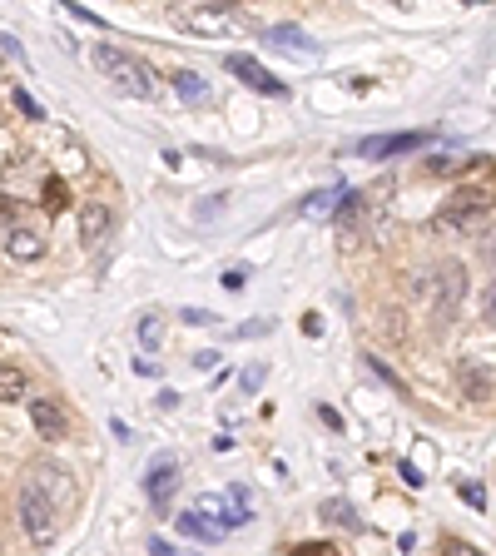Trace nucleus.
<instances>
[{
    "mask_svg": "<svg viewBox=\"0 0 496 556\" xmlns=\"http://www.w3.org/2000/svg\"><path fill=\"white\" fill-rule=\"evenodd\" d=\"M134 373H149V378H154V373H159V363H154V358H134Z\"/></svg>",
    "mask_w": 496,
    "mask_h": 556,
    "instance_id": "31",
    "label": "nucleus"
},
{
    "mask_svg": "<svg viewBox=\"0 0 496 556\" xmlns=\"http://www.w3.org/2000/svg\"><path fill=\"white\" fill-rule=\"evenodd\" d=\"M10 100H15V110H20L25 120H45V110H40V105H35V100H30L20 85H10Z\"/></svg>",
    "mask_w": 496,
    "mask_h": 556,
    "instance_id": "20",
    "label": "nucleus"
},
{
    "mask_svg": "<svg viewBox=\"0 0 496 556\" xmlns=\"http://www.w3.org/2000/svg\"><path fill=\"white\" fill-rule=\"evenodd\" d=\"M323 522H343L348 532H363V522L353 517V507H348V502H323Z\"/></svg>",
    "mask_w": 496,
    "mask_h": 556,
    "instance_id": "18",
    "label": "nucleus"
},
{
    "mask_svg": "<svg viewBox=\"0 0 496 556\" xmlns=\"http://www.w3.org/2000/svg\"><path fill=\"white\" fill-rule=\"evenodd\" d=\"M263 45L278 50V55H293V60H318V55H323V45L308 40L298 25H268V30H263Z\"/></svg>",
    "mask_w": 496,
    "mask_h": 556,
    "instance_id": "7",
    "label": "nucleus"
},
{
    "mask_svg": "<svg viewBox=\"0 0 496 556\" xmlns=\"http://www.w3.org/2000/svg\"><path fill=\"white\" fill-rule=\"evenodd\" d=\"M174 522H179V532H184V537H194V542H209V547L224 537V527H219V522H209L204 512H179Z\"/></svg>",
    "mask_w": 496,
    "mask_h": 556,
    "instance_id": "14",
    "label": "nucleus"
},
{
    "mask_svg": "<svg viewBox=\"0 0 496 556\" xmlns=\"http://www.w3.org/2000/svg\"><path fill=\"white\" fill-rule=\"evenodd\" d=\"M194 368H204V373H209V368H219V353H214V348H204V353H194Z\"/></svg>",
    "mask_w": 496,
    "mask_h": 556,
    "instance_id": "26",
    "label": "nucleus"
},
{
    "mask_svg": "<svg viewBox=\"0 0 496 556\" xmlns=\"http://www.w3.org/2000/svg\"><path fill=\"white\" fill-rule=\"evenodd\" d=\"M174 492H179V462L174 457H154L149 477H144V497L154 512H169L174 507Z\"/></svg>",
    "mask_w": 496,
    "mask_h": 556,
    "instance_id": "6",
    "label": "nucleus"
},
{
    "mask_svg": "<svg viewBox=\"0 0 496 556\" xmlns=\"http://www.w3.org/2000/svg\"><path fill=\"white\" fill-rule=\"evenodd\" d=\"M194 512H204V517H209V522H219L224 532H234V527H248V522H253V502H248L244 487L204 492V497L194 502Z\"/></svg>",
    "mask_w": 496,
    "mask_h": 556,
    "instance_id": "4",
    "label": "nucleus"
},
{
    "mask_svg": "<svg viewBox=\"0 0 496 556\" xmlns=\"http://www.w3.org/2000/svg\"><path fill=\"white\" fill-rule=\"evenodd\" d=\"M139 343H144L149 353L164 343V318H159V313H144V318H139Z\"/></svg>",
    "mask_w": 496,
    "mask_h": 556,
    "instance_id": "16",
    "label": "nucleus"
},
{
    "mask_svg": "<svg viewBox=\"0 0 496 556\" xmlns=\"http://www.w3.org/2000/svg\"><path fill=\"white\" fill-rule=\"evenodd\" d=\"M244 283H248V274H244V269H229V274H224V288H234V293H239Z\"/></svg>",
    "mask_w": 496,
    "mask_h": 556,
    "instance_id": "29",
    "label": "nucleus"
},
{
    "mask_svg": "<svg viewBox=\"0 0 496 556\" xmlns=\"http://www.w3.org/2000/svg\"><path fill=\"white\" fill-rule=\"evenodd\" d=\"M179 318H184L189 328H214V323H219L209 308H179Z\"/></svg>",
    "mask_w": 496,
    "mask_h": 556,
    "instance_id": "21",
    "label": "nucleus"
},
{
    "mask_svg": "<svg viewBox=\"0 0 496 556\" xmlns=\"http://www.w3.org/2000/svg\"><path fill=\"white\" fill-rule=\"evenodd\" d=\"M149 556H174V547H169V542H159V537H154V542H149Z\"/></svg>",
    "mask_w": 496,
    "mask_h": 556,
    "instance_id": "33",
    "label": "nucleus"
},
{
    "mask_svg": "<svg viewBox=\"0 0 496 556\" xmlns=\"http://www.w3.org/2000/svg\"><path fill=\"white\" fill-rule=\"evenodd\" d=\"M95 70L124 90V95H134V100H154L159 95V80H154V70L139 60V55H129L120 45H95Z\"/></svg>",
    "mask_w": 496,
    "mask_h": 556,
    "instance_id": "1",
    "label": "nucleus"
},
{
    "mask_svg": "<svg viewBox=\"0 0 496 556\" xmlns=\"http://www.w3.org/2000/svg\"><path fill=\"white\" fill-rule=\"evenodd\" d=\"M368 368H372V373H377V378H382V383H387V388H397V393H407V383H402V378H397V373H392V368H387L382 358H368Z\"/></svg>",
    "mask_w": 496,
    "mask_h": 556,
    "instance_id": "22",
    "label": "nucleus"
},
{
    "mask_svg": "<svg viewBox=\"0 0 496 556\" xmlns=\"http://www.w3.org/2000/svg\"><path fill=\"white\" fill-rule=\"evenodd\" d=\"M20 393H25V378H20L15 363H5V368H0V398H5V403H20Z\"/></svg>",
    "mask_w": 496,
    "mask_h": 556,
    "instance_id": "17",
    "label": "nucleus"
},
{
    "mask_svg": "<svg viewBox=\"0 0 496 556\" xmlns=\"http://www.w3.org/2000/svg\"><path fill=\"white\" fill-rule=\"evenodd\" d=\"M447 556H482V552H477V547H462V542H452V547H447Z\"/></svg>",
    "mask_w": 496,
    "mask_h": 556,
    "instance_id": "34",
    "label": "nucleus"
},
{
    "mask_svg": "<svg viewBox=\"0 0 496 556\" xmlns=\"http://www.w3.org/2000/svg\"><path fill=\"white\" fill-rule=\"evenodd\" d=\"M487 214H492V194H487V189H457L452 204L437 214V229H457V234H467V229H482Z\"/></svg>",
    "mask_w": 496,
    "mask_h": 556,
    "instance_id": "5",
    "label": "nucleus"
},
{
    "mask_svg": "<svg viewBox=\"0 0 496 556\" xmlns=\"http://www.w3.org/2000/svg\"><path fill=\"white\" fill-rule=\"evenodd\" d=\"M343 204H348V189H313V194L298 204V219H308V224H318V219H338Z\"/></svg>",
    "mask_w": 496,
    "mask_h": 556,
    "instance_id": "9",
    "label": "nucleus"
},
{
    "mask_svg": "<svg viewBox=\"0 0 496 556\" xmlns=\"http://www.w3.org/2000/svg\"><path fill=\"white\" fill-rule=\"evenodd\" d=\"M462 497H467V502H472V507H482V502H487V492H482V487H477V482H462Z\"/></svg>",
    "mask_w": 496,
    "mask_h": 556,
    "instance_id": "27",
    "label": "nucleus"
},
{
    "mask_svg": "<svg viewBox=\"0 0 496 556\" xmlns=\"http://www.w3.org/2000/svg\"><path fill=\"white\" fill-rule=\"evenodd\" d=\"M30 422H35V432H40L45 442H60V437H65V427H70L55 398H30Z\"/></svg>",
    "mask_w": 496,
    "mask_h": 556,
    "instance_id": "11",
    "label": "nucleus"
},
{
    "mask_svg": "<svg viewBox=\"0 0 496 556\" xmlns=\"http://www.w3.org/2000/svg\"><path fill=\"white\" fill-rule=\"evenodd\" d=\"M169 85H174V95H179V100H189V105H204V100H209V85H204L194 70H174V75H169Z\"/></svg>",
    "mask_w": 496,
    "mask_h": 556,
    "instance_id": "15",
    "label": "nucleus"
},
{
    "mask_svg": "<svg viewBox=\"0 0 496 556\" xmlns=\"http://www.w3.org/2000/svg\"><path fill=\"white\" fill-rule=\"evenodd\" d=\"M15 512H20V527H25V537H30L35 547H55V537H60V502H50V497L40 492V482H25V487H20Z\"/></svg>",
    "mask_w": 496,
    "mask_h": 556,
    "instance_id": "2",
    "label": "nucleus"
},
{
    "mask_svg": "<svg viewBox=\"0 0 496 556\" xmlns=\"http://www.w3.org/2000/svg\"><path fill=\"white\" fill-rule=\"evenodd\" d=\"M5 254H10L15 264H35V259L45 254V239H40L35 229L15 224V209H10V199H5Z\"/></svg>",
    "mask_w": 496,
    "mask_h": 556,
    "instance_id": "8",
    "label": "nucleus"
},
{
    "mask_svg": "<svg viewBox=\"0 0 496 556\" xmlns=\"http://www.w3.org/2000/svg\"><path fill=\"white\" fill-rule=\"evenodd\" d=\"M224 65H229V75H239V80H244L248 90H258V95H283V80H273L258 60H248V55H229Z\"/></svg>",
    "mask_w": 496,
    "mask_h": 556,
    "instance_id": "10",
    "label": "nucleus"
},
{
    "mask_svg": "<svg viewBox=\"0 0 496 556\" xmlns=\"http://www.w3.org/2000/svg\"><path fill=\"white\" fill-rule=\"evenodd\" d=\"M417 144H427V135H382V139H363L358 149H363L368 159H387V154H407V149H417Z\"/></svg>",
    "mask_w": 496,
    "mask_h": 556,
    "instance_id": "13",
    "label": "nucleus"
},
{
    "mask_svg": "<svg viewBox=\"0 0 496 556\" xmlns=\"http://www.w3.org/2000/svg\"><path fill=\"white\" fill-rule=\"evenodd\" d=\"M487 323H492V328H496V283H492V288H487Z\"/></svg>",
    "mask_w": 496,
    "mask_h": 556,
    "instance_id": "32",
    "label": "nucleus"
},
{
    "mask_svg": "<svg viewBox=\"0 0 496 556\" xmlns=\"http://www.w3.org/2000/svg\"><path fill=\"white\" fill-rule=\"evenodd\" d=\"M258 333H273V323H268V318H258V323L239 328V338H258Z\"/></svg>",
    "mask_w": 496,
    "mask_h": 556,
    "instance_id": "28",
    "label": "nucleus"
},
{
    "mask_svg": "<svg viewBox=\"0 0 496 556\" xmlns=\"http://www.w3.org/2000/svg\"><path fill=\"white\" fill-rule=\"evenodd\" d=\"M169 20L189 35H209V40H229L239 30V15L229 5H169Z\"/></svg>",
    "mask_w": 496,
    "mask_h": 556,
    "instance_id": "3",
    "label": "nucleus"
},
{
    "mask_svg": "<svg viewBox=\"0 0 496 556\" xmlns=\"http://www.w3.org/2000/svg\"><path fill=\"white\" fill-rule=\"evenodd\" d=\"M293 556H333V552H328L323 542H308V547H298V552H293Z\"/></svg>",
    "mask_w": 496,
    "mask_h": 556,
    "instance_id": "30",
    "label": "nucleus"
},
{
    "mask_svg": "<svg viewBox=\"0 0 496 556\" xmlns=\"http://www.w3.org/2000/svg\"><path fill=\"white\" fill-rule=\"evenodd\" d=\"M263 378H268V368H263V363L244 368V393H258V388H263Z\"/></svg>",
    "mask_w": 496,
    "mask_h": 556,
    "instance_id": "24",
    "label": "nucleus"
},
{
    "mask_svg": "<svg viewBox=\"0 0 496 556\" xmlns=\"http://www.w3.org/2000/svg\"><path fill=\"white\" fill-rule=\"evenodd\" d=\"M0 45H5V55H10V60H20V65H25V50H20V40H15L10 30L0 35Z\"/></svg>",
    "mask_w": 496,
    "mask_h": 556,
    "instance_id": "25",
    "label": "nucleus"
},
{
    "mask_svg": "<svg viewBox=\"0 0 496 556\" xmlns=\"http://www.w3.org/2000/svg\"><path fill=\"white\" fill-rule=\"evenodd\" d=\"M40 204H45L50 214H60V209L70 204V194H65V184H60V179H45V189H40Z\"/></svg>",
    "mask_w": 496,
    "mask_h": 556,
    "instance_id": "19",
    "label": "nucleus"
},
{
    "mask_svg": "<svg viewBox=\"0 0 496 556\" xmlns=\"http://www.w3.org/2000/svg\"><path fill=\"white\" fill-rule=\"evenodd\" d=\"M110 234V209L100 204V199H90V204H80V239L95 249L100 239Z\"/></svg>",
    "mask_w": 496,
    "mask_h": 556,
    "instance_id": "12",
    "label": "nucleus"
},
{
    "mask_svg": "<svg viewBox=\"0 0 496 556\" xmlns=\"http://www.w3.org/2000/svg\"><path fill=\"white\" fill-rule=\"evenodd\" d=\"M462 373H467V388H472V398H487V378H482V368H477V363H462Z\"/></svg>",
    "mask_w": 496,
    "mask_h": 556,
    "instance_id": "23",
    "label": "nucleus"
}]
</instances>
